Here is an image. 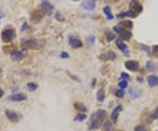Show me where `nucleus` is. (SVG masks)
<instances>
[{
  "label": "nucleus",
  "mask_w": 158,
  "mask_h": 131,
  "mask_svg": "<svg viewBox=\"0 0 158 131\" xmlns=\"http://www.w3.org/2000/svg\"><path fill=\"white\" fill-rule=\"evenodd\" d=\"M56 19L57 20H59V21H64V17H63V15L60 13V12H56Z\"/></svg>",
  "instance_id": "nucleus-33"
},
{
  "label": "nucleus",
  "mask_w": 158,
  "mask_h": 131,
  "mask_svg": "<svg viewBox=\"0 0 158 131\" xmlns=\"http://www.w3.org/2000/svg\"><path fill=\"white\" fill-rule=\"evenodd\" d=\"M73 1H79V0H73Z\"/></svg>",
  "instance_id": "nucleus-44"
},
{
  "label": "nucleus",
  "mask_w": 158,
  "mask_h": 131,
  "mask_svg": "<svg viewBox=\"0 0 158 131\" xmlns=\"http://www.w3.org/2000/svg\"><path fill=\"white\" fill-rule=\"evenodd\" d=\"M140 46V49H142V50H145L148 53V55L150 54V51H149V47H148L147 45H144V44H139Z\"/></svg>",
  "instance_id": "nucleus-35"
},
{
  "label": "nucleus",
  "mask_w": 158,
  "mask_h": 131,
  "mask_svg": "<svg viewBox=\"0 0 158 131\" xmlns=\"http://www.w3.org/2000/svg\"><path fill=\"white\" fill-rule=\"evenodd\" d=\"M137 16V14H135L134 13L131 12V11H127L125 13H121L120 14L117 15L118 18H123V17H129V18H135Z\"/></svg>",
  "instance_id": "nucleus-24"
},
{
  "label": "nucleus",
  "mask_w": 158,
  "mask_h": 131,
  "mask_svg": "<svg viewBox=\"0 0 158 131\" xmlns=\"http://www.w3.org/2000/svg\"><path fill=\"white\" fill-rule=\"evenodd\" d=\"M134 131H148V129L147 128V127L145 125H138L134 128Z\"/></svg>",
  "instance_id": "nucleus-29"
},
{
  "label": "nucleus",
  "mask_w": 158,
  "mask_h": 131,
  "mask_svg": "<svg viewBox=\"0 0 158 131\" xmlns=\"http://www.w3.org/2000/svg\"><path fill=\"white\" fill-rule=\"evenodd\" d=\"M104 91L103 89H99L97 93V99L99 102H103L104 100Z\"/></svg>",
  "instance_id": "nucleus-26"
},
{
  "label": "nucleus",
  "mask_w": 158,
  "mask_h": 131,
  "mask_svg": "<svg viewBox=\"0 0 158 131\" xmlns=\"http://www.w3.org/2000/svg\"><path fill=\"white\" fill-rule=\"evenodd\" d=\"M151 118H152L153 120H157V119H158V107H157V108H155V111L152 113V114H151Z\"/></svg>",
  "instance_id": "nucleus-34"
},
{
  "label": "nucleus",
  "mask_w": 158,
  "mask_h": 131,
  "mask_svg": "<svg viewBox=\"0 0 158 131\" xmlns=\"http://www.w3.org/2000/svg\"><path fill=\"white\" fill-rule=\"evenodd\" d=\"M138 81H140V82L141 83V82L143 81V79H142V78H141V77H138Z\"/></svg>",
  "instance_id": "nucleus-42"
},
{
  "label": "nucleus",
  "mask_w": 158,
  "mask_h": 131,
  "mask_svg": "<svg viewBox=\"0 0 158 131\" xmlns=\"http://www.w3.org/2000/svg\"><path fill=\"white\" fill-rule=\"evenodd\" d=\"M60 56H61V58H63V59L70 57V56H69V54H68L67 52H62L61 55H60Z\"/></svg>",
  "instance_id": "nucleus-38"
},
{
  "label": "nucleus",
  "mask_w": 158,
  "mask_h": 131,
  "mask_svg": "<svg viewBox=\"0 0 158 131\" xmlns=\"http://www.w3.org/2000/svg\"><path fill=\"white\" fill-rule=\"evenodd\" d=\"M103 131H114V128L110 121H106L104 124Z\"/></svg>",
  "instance_id": "nucleus-25"
},
{
  "label": "nucleus",
  "mask_w": 158,
  "mask_h": 131,
  "mask_svg": "<svg viewBox=\"0 0 158 131\" xmlns=\"http://www.w3.org/2000/svg\"><path fill=\"white\" fill-rule=\"evenodd\" d=\"M26 56V51L25 49L23 50H16L12 55L11 57L13 61H20Z\"/></svg>",
  "instance_id": "nucleus-13"
},
{
  "label": "nucleus",
  "mask_w": 158,
  "mask_h": 131,
  "mask_svg": "<svg viewBox=\"0 0 158 131\" xmlns=\"http://www.w3.org/2000/svg\"><path fill=\"white\" fill-rule=\"evenodd\" d=\"M113 30L115 33H117L120 36V40H130V39L132 38V33L130 31H128L127 29H125L120 26H116L113 27Z\"/></svg>",
  "instance_id": "nucleus-4"
},
{
  "label": "nucleus",
  "mask_w": 158,
  "mask_h": 131,
  "mask_svg": "<svg viewBox=\"0 0 158 131\" xmlns=\"http://www.w3.org/2000/svg\"><path fill=\"white\" fill-rule=\"evenodd\" d=\"M116 46H117V48H118L126 56H129V50L127 49V46L123 42L122 40L119 39V40H116Z\"/></svg>",
  "instance_id": "nucleus-11"
},
{
  "label": "nucleus",
  "mask_w": 158,
  "mask_h": 131,
  "mask_svg": "<svg viewBox=\"0 0 158 131\" xmlns=\"http://www.w3.org/2000/svg\"><path fill=\"white\" fill-rule=\"evenodd\" d=\"M105 115H106V112H105V110H104V109H98L97 112L92 114L91 118H90L89 129L93 130V129L98 128L100 127L102 121H104Z\"/></svg>",
  "instance_id": "nucleus-1"
},
{
  "label": "nucleus",
  "mask_w": 158,
  "mask_h": 131,
  "mask_svg": "<svg viewBox=\"0 0 158 131\" xmlns=\"http://www.w3.org/2000/svg\"><path fill=\"white\" fill-rule=\"evenodd\" d=\"M17 50V48L14 45H10V46H4L3 47V51L6 54H13L14 51Z\"/></svg>",
  "instance_id": "nucleus-23"
},
{
  "label": "nucleus",
  "mask_w": 158,
  "mask_h": 131,
  "mask_svg": "<svg viewBox=\"0 0 158 131\" xmlns=\"http://www.w3.org/2000/svg\"><path fill=\"white\" fill-rule=\"evenodd\" d=\"M122 110V107L120 105L117 106L112 112V114H111V118L113 120V121L114 123H117V121H118V118H119V114L120 113V111Z\"/></svg>",
  "instance_id": "nucleus-15"
},
{
  "label": "nucleus",
  "mask_w": 158,
  "mask_h": 131,
  "mask_svg": "<svg viewBox=\"0 0 158 131\" xmlns=\"http://www.w3.org/2000/svg\"><path fill=\"white\" fill-rule=\"evenodd\" d=\"M103 12H104V13L105 14V16H106V18H107V20H113V13H112V11H111V8H110V6H104V8H103Z\"/></svg>",
  "instance_id": "nucleus-19"
},
{
  "label": "nucleus",
  "mask_w": 158,
  "mask_h": 131,
  "mask_svg": "<svg viewBox=\"0 0 158 131\" xmlns=\"http://www.w3.org/2000/svg\"><path fill=\"white\" fill-rule=\"evenodd\" d=\"M116 57H117V55L112 50H109L107 52L102 54L101 56H99V59L104 61V62H105V61H113L114 59H116Z\"/></svg>",
  "instance_id": "nucleus-10"
},
{
  "label": "nucleus",
  "mask_w": 158,
  "mask_h": 131,
  "mask_svg": "<svg viewBox=\"0 0 158 131\" xmlns=\"http://www.w3.org/2000/svg\"><path fill=\"white\" fill-rule=\"evenodd\" d=\"M130 95L132 96L133 99H137L141 96V91L138 88H134V87H132L129 91Z\"/></svg>",
  "instance_id": "nucleus-22"
},
{
  "label": "nucleus",
  "mask_w": 158,
  "mask_h": 131,
  "mask_svg": "<svg viewBox=\"0 0 158 131\" xmlns=\"http://www.w3.org/2000/svg\"><path fill=\"white\" fill-rule=\"evenodd\" d=\"M28 27H29V26H28L27 22H24V24H23L22 26H21V31H22V32H23V31H26Z\"/></svg>",
  "instance_id": "nucleus-37"
},
{
  "label": "nucleus",
  "mask_w": 158,
  "mask_h": 131,
  "mask_svg": "<svg viewBox=\"0 0 158 131\" xmlns=\"http://www.w3.org/2000/svg\"><path fill=\"white\" fill-rule=\"evenodd\" d=\"M3 95H4V91H3L2 88H0V98H2Z\"/></svg>",
  "instance_id": "nucleus-41"
},
{
  "label": "nucleus",
  "mask_w": 158,
  "mask_h": 131,
  "mask_svg": "<svg viewBox=\"0 0 158 131\" xmlns=\"http://www.w3.org/2000/svg\"><path fill=\"white\" fill-rule=\"evenodd\" d=\"M6 115L8 118V120L13 123H17L19 121V115L14 111L7 109V110H6Z\"/></svg>",
  "instance_id": "nucleus-9"
},
{
  "label": "nucleus",
  "mask_w": 158,
  "mask_h": 131,
  "mask_svg": "<svg viewBox=\"0 0 158 131\" xmlns=\"http://www.w3.org/2000/svg\"><path fill=\"white\" fill-rule=\"evenodd\" d=\"M74 107H75L76 110H77L79 112H83V113L87 112V107L81 102H75L74 103Z\"/></svg>",
  "instance_id": "nucleus-20"
},
{
  "label": "nucleus",
  "mask_w": 158,
  "mask_h": 131,
  "mask_svg": "<svg viewBox=\"0 0 158 131\" xmlns=\"http://www.w3.org/2000/svg\"><path fill=\"white\" fill-rule=\"evenodd\" d=\"M147 80H148L149 86H151V87H154L158 84V77H156L155 75H151V76L148 77Z\"/></svg>",
  "instance_id": "nucleus-17"
},
{
  "label": "nucleus",
  "mask_w": 158,
  "mask_h": 131,
  "mask_svg": "<svg viewBox=\"0 0 158 131\" xmlns=\"http://www.w3.org/2000/svg\"><path fill=\"white\" fill-rule=\"evenodd\" d=\"M105 35H106V39H107V40L108 41H112V40H113L114 39H115V34L114 33H113L111 31H106V33H105Z\"/></svg>",
  "instance_id": "nucleus-28"
},
{
  "label": "nucleus",
  "mask_w": 158,
  "mask_h": 131,
  "mask_svg": "<svg viewBox=\"0 0 158 131\" xmlns=\"http://www.w3.org/2000/svg\"><path fill=\"white\" fill-rule=\"evenodd\" d=\"M16 37V32L13 28H7L2 31L1 33V40L6 43H9L13 41V40Z\"/></svg>",
  "instance_id": "nucleus-3"
},
{
  "label": "nucleus",
  "mask_w": 158,
  "mask_h": 131,
  "mask_svg": "<svg viewBox=\"0 0 158 131\" xmlns=\"http://www.w3.org/2000/svg\"><path fill=\"white\" fill-rule=\"evenodd\" d=\"M45 14L43 10H34L30 15V21L33 24H38L42 20Z\"/></svg>",
  "instance_id": "nucleus-5"
},
{
  "label": "nucleus",
  "mask_w": 158,
  "mask_h": 131,
  "mask_svg": "<svg viewBox=\"0 0 158 131\" xmlns=\"http://www.w3.org/2000/svg\"><path fill=\"white\" fill-rule=\"evenodd\" d=\"M46 45V41L43 39H29L22 41L23 49H40Z\"/></svg>",
  "instance_id": "nucleus-2"
},
{
  "label": "nucleus",
  "mask_w": 158,
  "mask_h": 131,
  "mask_svg": "<svg viewBox=\"0 0 158 131\" xmlns=\"http://www.w3.org/2000/svg\"><path fill=\"white\" fill-rule=\"evenodd\" d=\"M153 52H154V54L158 55V45L153 46Z\"/></svg>",
  "instance_id": "nucleus-39"
},
{
  "label": "nucleus",
  "mask_w": 158,
  "mask_h": 131,
  "mask_svg": "<svg viewBox=\"0 0 158 131\" xmlns=\"http://www.w3.org/2000/svg\"><path fill=\"white\" fill-rule=\"evenodd\" d=\"M26 87H27L28 91H30V92H34V91L38 88V84H36L33 83V82H29V83L26 84Z\"/></svg>",
  "instance_id": "nucleus-27"
},
{
  "label": "nucleus",
  "mask_w": 158,
  "mask_h": 131,
  "mask_svg": "<svg viewBox=\"0 0 158 131\" xmlns=\"http://www.w3.org/2000/svg\"><path fill=\"white\" fill-rule=\"evenodd\" d=\"M118 26H121V27H123V28H125V29H132L133 28V26H134V24H133V22L131 21V20H123V21H120V23H119V25Z\"/></svg>",
  "instance_id": "nucleus-18"
},
{
  "label": "nucleus",
  "mask_w": 158,
  "mask_h": 131,
  "mask_svg": "<svg viewBox=\"0 0 158 131\" xmlns=\"http://www.w3.org/2000/svg\"><path fill=\"white\" fill-rule=\"evenodd\" d=\"M88 41L92 44V43H94V41H95V37H94V36H92V35H90V36L88 38Z\"/></svg>",
  "instance_id": "nucleus-40"
},
{
  "label": "nucleus",
  "mask_w": 158,
  "mask_h": 131,
  "mask_svg": "<svg viewBox=\"0 0 158 131\" xmlns=\"http://www.w3.org/2000/svg\"><path fill=\"white\" fill-rule=\"evenodd\" d=\"M69 45L73 48V49H80L84 46V43L83 41L77 36L75 35H69Z\"/></svg>",
  "instance_id": "nucleus-6"
},
{
  "label": "nucleus",
  "mask_w": 158,
  "mask_h": 131,
  "mask_svg": "<svg viewBox=\"0 0 158 131\" xmlns=\"http://www.w3.org/2000/svg\"><path fill=\"white\" fill-rule=\"evenodd\" d=\"M125 66L130 71H137L139 70V63L134 60H130L126 62Z\"/></svg>",
  "instance_id": "nucleus-14"
},
{
  "label": "nucleus",
  "mask_w": 158,
  "mask_h": 131,
  "mask_svg": "<svg viewBox=\"0 0 158 131\" xmlns=\"http://www.w3.org/2000/svg\"><path fill=\"white\" fill-rule=\"evenodd\" d=\"M115 95L118 97V98H123L124 96H125V92H124V90H122V89H120V90H118V91H116V93H115Z\"/></svg>",
  "instance_id": "nucleus-32"
},
{
  "label": "nucleus",
  "mask_w": 158,
  "mask_h": 131,
  "mask_svg": "<svg viewBox=\"0 0 158 131\" xmlns=\"http://www.w3.org/2000/svg\"><path fill=\"white\" fill-rule=\"evenodd\" d=\"M120 77H121V78H123V80H126V79H129V78H130L129 75H128L127 73H126V72H122V73L120 74Z\"/></svg>",
  "instance_id": "nucleus-36"
},
{
  "label": "nucleus",
  "mask_w": 158,
  "mask_h": 131,
  "mask_svg": "<svg viewBox=\"0 0 158 131\" xmlns=\"http://www.w3.org/2000/svg\"><path fill=\"white\" fill-rule=\"evenodd\" d=\"M40 6H41L42 10L44 11V13L47 15H51L52 12L54 11V8H55L54 6H53L49 1H47V0H43L40 4Z\"/></svg>",
  "instance_id": "nucleus-8"
},
{
  "label": "nucleus",
  "mask_w": 158,
  "mask_h": 131,
  "mask_svg": "<svg viewBox=\"0 0 158 131\" xmlns=\"http://www.w3.org/2000/svg\"><path fill=\"white\" fill-rule=\"evenodd\" d=\"M146 68L147 70H148L149 71H157L158 70V67L155 63H154L151 61H148L146 63Z\"/></svg>",
  "instance_id": "nucleus-21"
},
{
  "label": "nucleus",
  "mask_w": 158,
  "mask_h": 131,
  "mask_svg": "<svg viewBox=\"0 0 158 131\" xmlns=\"http://www.w3.org/2000/svg\"><path fill=\"white\" fill-rule=\"evenodd\" d=\"M119 86H120V88L122 89V90L126 89L127 87V80H121V81L119 83Z\"/></svg>",
  "instance_id": "nucleus-30"
},
{
  "label": "nucleus",
  "mask_w": 158,
  "mask_h": 131,
  "mask_svg": "<svg viewBox=\"0 0 158 131\" xmlns=\"http://www.w3.org/2000/svg\"><path fill=\"white\" fill-rule=\"evenodd\" d=\"M129 6H130V10L129 11L134 13L135 14L141 13L143 11V7H142V6L140 3L139 0H131Z\"/></svg>",
  "instance_id": "nucleus-7"
},
{
  "label": "nucleus",
  "mask_w": 158,
  "mask_h": 131,
  "mask_svg": "<svg viewBox=\"0 0 158 131\" xmlns=\"http://www.w3.org/2000/svg\"><path fill=\"white\" fill-rule=\"evenodd\" d=\"M86 119V115L84 114H79L78 115H77V117L75 118L76 121H83Z\"/></svg>",
  "instance_id": "nucleus-31"
},
{
  "label": "nucleus",
  "mask_w": 158,
  "mask_h": 131,
  "mask_svg": "<svg viewBox=\"0 0 158 131\" xmlns=\"http://www.w3.org/2000/svg\"><path fill=\"white\" fill-rule=\"evenodd\" d=\"M81 6L86 11H93L96 8V4L93 0H83Z\"/></svg>",
  "instance_id": "nucleus-12"
},
{
  "label": "nucleus",
  "mask_w": 158,
  "mask_h": 131,
  "mask_svg": "<svg viewBox=\"0 0 158 131\" xmlns=\"http://www.w3.org/2000/svg\"><path fill=\"white\" fill-rule=\"evenodd\" d=\"M26 99H27L26 95L23 94V93H16V94H13L8 98V100H12V101H24Z\"/></svg>",
  "instance_id": "nucleus-16"
},
{
  "label": "nucleus",
  "mask_w": 158,
  "mask_h": 131,
  "mask_svg": "<svg viewBox=\"0 0 158 131\" xmlns=\"http://www.w3.org/2000/svg\"><path fill=\"white\" fill-rule=\"evenodd\" d=\"M2 73H3V70H2V69H1V68H0V77H1Z\"/></svg>",
  "instance_id": "nucleus-43"
}]
</instances>
